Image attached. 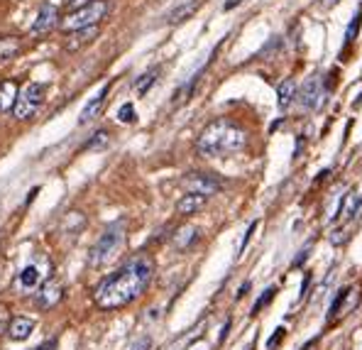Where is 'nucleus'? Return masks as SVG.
Here are the masks:
<instances>
[{
  "label": "nucleus",
  "instance_id": "22",
  "mask_svg": "<svg viewBox=\"0 0 362 350\" xmlns=\"http://www.w3.org/2000/svg\"><path fill=\"white\" fill-rule=\"evenodd\" d=\"M157 76H159V66H154V69H150V71L142 74V76L135 81V86H132V88H135V93H137V95H145V93L154 86Z\"/></svg>",
  "mask_w": 362,
  "mask_h": 350
},
{
  "label": "nucleus",
  "instance_id": "3",
  "mask_svg": "<svg viewBox=\"0 0 362 350\" xmlns=\"http://www.w3.org/2000/svg\"><path fill=\"white\" fill-rule=\"evenodd\" d=\"M110 5L108 0H93L88 3L86 8H78V10H71L66 18L59 23V30L62 32H76V30H86V28H98L100 20L108 15Z\"/></svg>",
  "mask_w": 362,
  "mask_h": 350
},
{
  "label": "nucleus",
  "instance_id": "1",
  "mask_svg": "<svg viewBox=\"0 0 362 350\" xmlns=\"http://www.w3.org/2000/svg\"><path fill=\"white\" fill-rule=\"evenodd\" d=\"M154 274V262L147 255H137V257L127 259L118 272L108 274L98 286H95V304L103 311L122 309V306L132 304L147 291Z\"/></svg>",
  "mask_w": 362,
  "mask_h": 350
},
{
  "label": "nucleus",
  "instance_id": "12",
  "mask_svg": "<svg viewBox=\"0 0 362 350\" xmlns=\"http://www.w3.org/2000/svg\"><path fill=\"white\" fill-rule=\"evenodd\" d=\"M62 301V284L57 282V279H49V282H45V286L40 289V294H37V304H40V309H54L57 304Z\"/></svg>",
  "mask_w": 362,
  "mask_h": 350
},
{
  "label": "nucleus",
  "instance_id": "18",
  "mask_svg": "<svg viewBox=\"0 0 362 350\" xmlns=\"http://www.w3.org/2000/svg\"><path fill=\"white\" fill-rule=\"evenodd\" d=\"M196 240H199V228H196V226L179 228L177 235H174V245H177L179 250H186V247H191Z\"/></svg>",
  "mask_w": 362,
  "mask_h": 350
},
{
  "label": "nucleus",
  "instance_id": "9",
  "mask_svg": "<svg viewBox=\"0 0 362 350\" xmlns=\"http://www.w3.org/2000/svg\"><path fill=\"white\" fill-rule=\"evenodd\" d=\"M54 28H59V10L54 8L52 3H45L37 13L35 23H32V35H47Z\"/></svg>",
  "mask_w": 362,
  "mask_h": 350
},
{
  "label": "nucleus",
  "instance_id": "13",
  "mask_svg": "<svg viewBox=\"0 0 362 350\" xmlns=\"http://www.w3.org/2000/svg\"><path fill=\"white\" fill-rule=\"evenodd\" d=\"M206 204H209V196H204V194H184L177 201V214L179 216H194V214H199V211H204Z\"/></svg>",
  "mask_w": 362,
  "mask_h": 350
},
{
  "label": "nucleus",
  "instance_id": "16",
  "mask_svg": "<svg viewBox=\"0 0 362 350\" xmlns=\"http://www.w3.org/2000/svg\"><path fill=\"white\" fill-rule=\"evenodd\" d=\"M32 331H35V321H32V318H25V316H18L10 321L8 338L10 341H28Z\"/></svg>",
  "mask_w": 362,
  "mask_h": 350
},
{
  "label": "nucleus",
  "instance_id": "20",
  "mask_svg": "<svg viewBox=\"0 0 362 350\" xmlns=\"http://www.w3.org/2000/svg\"><path fill=\"white\" fill-rule=\"evenodd\" d=\"M20 49H23V45H20L18 37H0V62L15 59Z\"/></svg>",
  "mask_w": 362,
  "mask_h": 350
},
{
  "label": "nucleus",
  "instance_id": "17",
  "mask_svg": "<svg viewBox=\"0 0 362 350\" xmlns=\"http://www.w3.org/2000/svg\"><path fill=\"white\" fill-rule=\"evenodd\" d=\"M199 8H201V0H186V3L177 5V8L167 15V23L169 25H179V23H184V20H191Z\"/></svg>",
  "mask_w": 362,
  "mask_h": 350
},
{
  "label": "nucleus",
  "instance_id": "8",
  "mask_svg": "<svg viewBox=\"0 0 362 350\" xmlns=\"http://www.w3.org/2000/svg\"><path fill=\"white\" fill-rule=\"evenodd\" d=\"M362 216V187H355L348 191V196L343 199L340 204V211H338V221L343 226H350L355 223Z\"/></svg>",
  "mask_w": 362,
  "mask_h": 350
},
{
  "label": "nucleus",
  "instance_id": "6",
  "mask_svg": "<svg viewBox=\"0 0 362 350\" xmlns=\"http://www.w3.org/2000/svg\"><path fill=\"white\" fill-rule=\"evenodd\" d=\"M360 299H362V286L358 282L350 284V286H345V289L340 291L338 296H335V301L331 304V311H328V323H331V326H335L338 321L348 318L355 309H358Z\"/></svg>",
  "mask_w": 362,
  "mask_h": 350
},
{
  "label": "nucleus",
  "instance_id": "28",
  "mask_svg": "<svg viewBox=\"0 0 362 350\" xmlns=\"http://www.w3.org/2000/svg\"><path fill=\"white\" fill-rule=\"evenodd\" d=\"M10 321H13V318L8 316V309H5V306L0 304V333H8Z\"/></svg>",
  "mask_w": 362,
  "mask_h": 350
},
{
  "label": "nucleus",
  "instance_id": "7",
  "mask_svg": "<svg viewBox=\"0 0 362 350\" xmlns=\"http://www.w3.org/2000/svg\"><path fill=\"white\" fill-rule=\"evenodd\" d=\"M184 189L189 194H204V196H213L223 189V182L216 177V174H204V172H191L184 177Z\"/></svg>",
  "mask_w": 362,
  "mask_h": 350
},
{
  "label": "nucleus",
  "instance_id": "33",
  "mask_svg": "<svg viewBox=\"0 0 362 350\" xmlns=\"http://www.w3.org/2000/svg\"><path fill=\"white\" fill-rule=\"evenodd\" d=\"M132 350H150V338H145V341H140Z\"/></svg>",
  "mask_w": 362,
  "mask_h": 350
},
{
  "label": "nucleus",
  "instance_id": "25",
  "mask_svg": "<svg viewBox=\"0 0 362 350\" xmlns=\"http://www.w3.org/2000/svg\"><path fill=\"white\" fill-rule=\"evenodd\" d=\"M108 137H110L108 130H98L93 135V140L86 142V150H98V147H105V145H108Z\"/></svg>",
  "mask_w": 362,
  "mask_h": 350
},
{
  "label": "nucleus",
  "instance_id": "35",
  "mask_svg": "<svg viewBox=\"0 0 362 350\" xmlns=\"http://www.w3.org/2000/svg\"><path fill=\"white\" fill-rule=\"evenodd\" d=\"M235 5H240V0H230V3H226V10H233Z\"/></svg>",
  "mask_w": 362,
  "mask_h": 350
},
{
  "label": "nucleus",
  "instance_id": "11",
  "mask_svg": "<svg viewBox=\"0 0 362 350\" xmlns=\"http://www.w3.org/2000/svg\"><path fill=\"white\" fill-rule=\"evenodd\" d=\"M108 91H110V83H105V86L88 100L86 108H83L81 115H78V125H86V123H90V120L98 118V113L103 110V105H105V98H108Z\"/></svg>",
  "mask_w": 362,
  "mask_h": 350
},
{
  "label": "nucleus",
  "instance_id": "24",
  "mask_svg": "<svg viewBox=\"0 0 362 350\" xmlns=\"http://www.w3.org/2000/svg\"><path fill=\"white\" fill-rule=\"evenodd\" d=\"M360 23H362V13H355V18L350 20V25H348V32H345V42H348V45H353L355 37H358Z\"/></svg>",
  "mask_w": 362,
  "mask_h": 350
},
{
  "label": "nucleus",
  "instance_id": "27",
  "mask_svg": "<svg viewBox=\"0 0 362 350\" xmlns=\"http://www.w3.org/2000/svg\"><path fill=\"white\" fill-rule=\"evenodd\" d=\"M274 294H276V286H272V289L264 291V296H259V299H257V304L252 306V314H259V309H262V306H267L269 301L274 299Z\"/></svg>",
  "mask_w": 362,
  "mask_h": 350
},
{
  "label": "nucleus",
  "instance_id": "14",
  "mask_svg": "<svg viewBox=\"0 0 362 350\" xmlns=\"http://www.w3.org/2000/svg\"><path fill=\"white\" fill-rule=\"evenodd\" d=\"M95 37H98V28H86V30L69 32L66 42H64V49H66V52H78L81 47L90 45Z\"/></svg>",
  "mask_w": 362,
  "mask_h": 350
},
{
  "label": "nucleus",
  "instance_id": "19",
  "mask_svg": "<svg viewBox=\"0 0 362 350\" xmlns=\"http://www.w3.org/2000/svg\"><path fill=\"white\" fill-rule=\"evenodd\" d=\"M276 103H279V108H289L291 103H294L296 98V83L291 81V78H286V81H281L279 86H276Z\"/></svg>",
  "mask_w": 362,
  "mask_h": 350
},
{
  "label": "nucleus",
  "instance_id": "31",
  "mask_svg": "<svg viewBox=\"0 0 362 350\" xmlns=\"http://www.w3.org/2000/svg\"><path fill=\"white\" fill-rule=\"evenodd\" d=\"M88 3H93V0H69V8H71V10H78V8H86Z\"/></svg>",
  "mask_w": 362,
  "mask_h": 350
},
{
  "label": "nucleus",
  "instance_id": "4",
  "mask_svg": "<svg viewBox=\"0 0 362 350\" xmlns=\"http://www.w3.org/2000/svg\"><path fill=\"white\" fill-rule=\"evenodd\" d=\"M122 240H125V226H122V223H113V226L98 238V243L90 247V255H88L90 267H100V264H105L108 259H113L122 247Z\"/></svg>",
  "mask_w": 362,
  "mask_h": 350
},
{
  "label": "nucleus",
  "instance_id": "32",
  "mask_svg": "<svg viewBox=\"0 0 362 350\" xmlns=\"http://www.w3.org/2000/svg\"><path fill=\"white\" fill-rule=\"evenodd\" d=\"M338 5V0H318V8H323V10H331Z\"/></svg>",
  "mask_w": 362,
  "mask_h": 350
},
{
  "label": "nucleus",
  "instance_id": "15",
  "mask_svg": "<svg viewBox=\"0 0 362 350\" xmlns=\"http://www.w3.org/2000/svg\"><path fill=\"white\" fill-rule=\"evenodd\" d=\"M18 95H20V86H18L15 78H5V81H0V113L13 110Z\"/></svg>",
  "mask_w": 362,
  "mask_h": 350
},
{
  "label": "nucleus",
  "instance_id": "21",
  "mask_svg": "<svg viewBox=\"0 0 362 350\" xmlns=\"http://www.w3.org/2000/svg\"><path fill=\"white\" fill-rule=\"evenodd\" d=\"M201 74H204V69H201V71H196L194 76H191L189 81H186L177 93H174V105H181V103H186V100L191 98V93H194V88L199 86V81H201Z\"/></svg>",
  "mask_w": 362,
  "mask_h": 350
},
{
  "label": "nucleus",
  "instance_id": "5",
  "mask_svg": "<svg viewBox=\"0 0 362 350\" xmlns=\"http://www.w3.org/2000/svg\"><path fill=\"white\" fill-rule=\"evenodd\" d=\"M45 95H47V86H45V83L32 81V83H28V86H23V88H20L18 100H15L13 115L18 120H30L32 115H35L37 110L42 108V103H45Z\"/></svg>",
  "mask_w": 362,
  "mask_h": 350
},
{
  "label": "nucleus",
  "instance_id": "34",
  "mask_svg": "<svg viewBox=\"0 0 362 350\" xmlns=\"http://www.w3.org/2000/svg\"><path fill=\"white\" fill-rule=\"evenodd\" d=\"M35 350H57V343L49 341V343H45V346H40V348H35Z\"/></svg>",
  "mask_w": 362,
  "mask_h": 350
},
{
  "label": "nucleus",
  "instance_id": "29",
  "mask_svg": "<svg viewBox=\"0 0 362 350\" xmlns=\"http://www.w3.org/2000/svg\"><path fill=\"white\" fill-rule=\"evenodd\" d=\"M186 350H211V343L206 341V338H196V341L191 343V346L186 348Z\"/></svg>",
  "mask_w": 362,
  "mask_h": 350
},
{
  "label": "nucleus",
  "instance_id": "2",
  "mask_svg": "<svg viewBox=\"0 0 362 350\" xmlns=\"http://www.w3.org/2000/svg\"><path fill=\"white\" fill-rule=\"evenodd\" d=\"M247 137H250L247 130L243 125H238L235 120L218 118L199 132V137H196V152L209 159L230 157L235 152L245 150Z\"/></svg>",
  "mask_w": 362,
  "mask_h": 350
},
{
  "label": "nucleus",
  "instance_id": "26",
  "mask_svg": "<svg viewBox=\"0 0 362 350\" xmlns=\"http://www.w3.org/2000/svg\"><path fill=\"white\" fill-rule=\"evenodd\" d=\"M135 118H137V115H135V105H132V103H125L118 110V120H120V123H135Z\"/></svg>",
  "mask_w": 362,
  "mask_h": 350
},
{
  "label": "nucleus",
  "instance_id": "10",
  "mask_svg": "<svg viewBox=\"0 0 362 350\" xmlns=\"http://www.w3.org/2000/svg\"><path fill=\"white\" fill-rule=\"evenodd\" d=\"M321 95H323L321 76H311L301 86V91L296 93V98H299V103L303 105V108H316L318 100H321Z\"/></svg>",
  "mask_w": 362,
  "mask_h": 350
},
{
  "label": "nucleus",
  "instance_id": "30",
  "mask_svg": "<svg viewBox=\"0 0 362 350\" xmlns=\"http://www.w3.org/2000/svg\"><path fill=\"white\" fill-rule=\"evenodd\" d=\"M257 228V223H250V228H247V233H245V238H243V243H240V252L245 250V245L250 243V235H252V231Z\"/></svg>",
  "mask_w": 362,
  "mask_h": 350
},
{
  "label": "nucleus",
  "instance_id": "23",
  "mask_svg": "<svg viewBox=\"0 0 362 350\" xmlns=\"http://www.w3.org/2000/svg\"><path fill=\"white\" fill-rule=\"evenodd\" d=\"M37 282H40V269L35 267V264H30V267H25L23 272H20V284L23 286H35Z\"/></svg>",
  "mask_w": 362,
  "mask_h": 350
}]
</instances>
